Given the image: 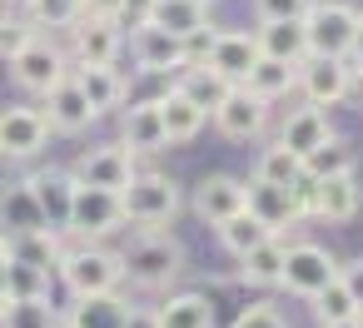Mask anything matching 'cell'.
I'll use <instances>...</instances> for the list:
<instances>
[{
    "label": "cell",
    "instance_id": "cell-33",
    "mask_svg": "<svg viewBox=\"0 0 363 328\" xmlns=\"http://www.w3.org/2000/svg\"><path fill=\"white\" fill-rule=\"evenodd\" d=\"M254 179H264V184H279V189H294L298 179H303V159L298 154H289L279 140L259 154V164H254Z\"/></svg>",
    "mask_w": 363,
    "mask_h": 328
},
{
    "label": "cell",
    "instance_id": "cell-31",
    "mask_svg": "<svg viewBox=\"0 0 363 328\" xmlns=\"http://www.w3.org/2000/svg\"><path fill=\"white\" fill-rule=\"evenodd\" d=\"M174 90H179V95H184L189 105H199L204 115H214V110L224 105V95H229L234 85H229V80H219V75H214L209 65H199V60H194V65H184V70H179Z\"/></svg>",
    "mask_w": 363,
    "mask_h": 328
},
{
    "label": "cell",
    "instance_id": "cell-4",
    "mask_svg": "<svg viewBox=\"0 0 363 328\" xmlns=\"http://www.w3.org/2000/svg\"><path fill=\"white\" fill-rule=\"evenodd\" d=\"M6 70H11V80L21 85V90H30V95H50L55 85H65L70 80V50H60L50 35H35V40H26L11 60H6Z\"/></svg>",
    "mask_w": 363,
    "mask_h": 328
},
{
    "label": "cell",
    "instance_id": "cell-14",
    "mask_svg": "<svg viewBox=\"0 0 363 328\" xmlns=\"http://www.w3.org/2000/svg\"><path fill=\"white\" fill-rule=\"evenodd\" d=\"M209 120H214V130H219L229 145H249V140H259V135H264V125H269V105L234 85V90L224 95V105H219Z\"/></svg>",
    "mask_w": 363,
    "mask_h": 328
},
{
    "label": "cell",
    "instance_id": "cell-11",
    "mask_svg": "<svg viewBox=\"0 0 363 328\" xmlns=\"http://www.w3.org/2000/svg\"><path fill=\"white\" fill-rule=\"evenodd\" d=\"M353 70H348V60H303L298 65V95H303V105H313V110H328V105H343L348 95H353Z\"/></svg>",
    "mask_w": 363,
    "mask_h": 328
},
{
    "label": "cell",
    "instance_id": "cell-15",
    "mask_svg": "<svg viewBox=\"0 0 363 328\" xmlns=\"http://www.w3.org/2000/svg\"><path fill=\"white\" fill-rule=\"evenodd\" d=\"M120 50H125V30L115 21H85L80 16L70 26V60H75V70L80 65H115Z\"/></svg>",
    "mask_w": 363,
    "mask_h": 328
},
{
    "label": "cell",
    "instance_id": "cell-2",
    "mask_svg": "<svg viewBox=\"0 0 363 328\" xmlns=\"http://www.w3.org/2000/svg\"><path fill=\"white\" fill-rule=\"evenodd\" d=\"M120 264H125V278L135 288L160 293V288H169L184 273V244L174 234H135L120 249Z\"/></svg>",
    "mask_w": 363,
    "mask_h": 328
},
{
    "label": "cell",
    "instance_id": "cell-48",
    "mask_svg": "<svg viewBox=\"0 0 363 328\" xmlns=\"http://www.w3.org/2000/svg\"><path fill=\"white\" fill-rule=\"evenodd\" d=\"M333 328H363V318H353V323H333Z\"/></svg>",
    "mask_w": 363,
    "mask_h": 328
},
{
    "label": "cell",
    "instance_id": "cell-23",
    "mask_svg": "<svg viewBox=\"0 0 363 328\" xmlns=\"http://www.w3.org/2000/svg\"><path fill=\"white\" fill-rule=\"evenodd\" d=\"M60 254H65V244H60L55 229H30V234H11L6 239V264H26V268H40V273H55Z\"/></svg>",
    "mask_w": 363,
    "mask_h": 328
},
{
    "label": "cell",
    "instance_id": "cell-22",
    "mask_svg": "<svg viewBox=\"0 0 363 328\" xmlns=\"http://www.w3.org/2000/svg\"><path fill=\"white\" fill-rule=\"evenodd\" d=\"M120 145L140 159V154H160L169 149V135H164V120H160V100H140L125 110V130H120Z\"/></svg>",
    "mask_w": 363,
    "mask_h": 328
},
{
    "label": "cell",
    "instance_id": "cell-51",
    "mask_svg": "<svg viewBox=\"0 0 363 328\" xmlns=\"http://www.w3.org/2000/svg\"><path fill=\"white\" fill-rule=\"evenodd\" d=\"M60 328H65V323H60Z\"/></svg>",
    "mask_w": 363,
    "mask_h": 328
},
{
    "label": "cell",
    "instance_id": "cell-16",
    "mask_svg": "<svg viewBox=\"0 0 363 328\" xmlns=\"http://www.w3.org/2000/svg\"><path fill=\"white\" fill-rule=\"evenodd\" d=\"M26 184H30V194H35L40 214H45V229L65 234V224H70V204H75V174L50 164V169H35Z\"/></svg>",
    "mask_w": 363,
    "mask_h": 328
},
{
    "label": "cell",
    "instance_id": "cell-38",
    "mask_svg": "<svg viewBox=\"0 0 363 328\" xmlns=\"http://www.w3.org/2000/svg\"><path fill=\"white\" fill-rule=\"evenodd\" d=\"M308 303H313V318H318L323 328H333V323H353V318H363V313H358V303L348 298V288H343L338 278H333V283H328V288H323L318 298H308Z\"/></svg>",
    "mask_w": 363,
    "mask_h": 328
},
{
    "label": "cell",
    "instance_id": "cell-37",
    "mask_svg": "<svg viewBox=\"0 0 363 328\" xmlns=\"http://www.w3.org/2000/svg\"><path fill=\"white\" fill-rule=\"evenodd\" d=\"M0 328H60V313L50 308V298H11L0 308Z\"/></svg>",
    "mask_w": 363,
    "mask_h": 328
},
{
    "label": "cell",
    "instance_id": "cell-42",
    "mask_svg": "<svg viewBox=\"0 0 363 328\" xmlns=\"http://www.w3.org/2000/svg\"><path fill=\"white\" fill-rule=\"evenodd\" d=\"M234 328H289V318H284L274 303H249V308L234 318Z\"/></svg>",
    "mask_w": 363,
    "mask_h": 328
},
{
    "label": "cell",
    "instance_id": "cell-40",
    "mask_svg": "<svg viewBox=\"0 0 363 328\" xmlns=\"http://www.w3.org/2000/svg\"><path fill=\"white\" fill-rule=\"evenodd\" d=\"M40 30L26 21V16H11V11H0V60H11L26 40H35Z\"/></svg>",
    "mask_w": 363,
    "mask_h": 328
},
{
    "label": "cell",
    "instance_id": "cell-27",
    "mask_svg": "<svg viewBox=\"0 0 363 328\" xmlns=\"http://www.w3.org/2000/svg\"><path fill=\"white\" fill-rule=\"evenodd\" d=\"M254 40H259V55H264V60H284V65H303V60H308L303 21H274V26H259Z\"/></svg>",
    "mask_w": 363,
    "mask_h": 328
},
{
    "label": "cell",
    "instance_id": "cell-46",
    "mask_svg": "<svg viewBox=\"0 0 363 328\" xmlns=\"http://www.w3.org/2000/svg\"><path fill=\"white\" fill-rule=\"evenodd\" d=\"M150 11H155V0H125V21H130V26H145ZM125 21H120V26H125Z\"/></svg>",
    "mask_w": 363,
    "mask_h": 328
},
{
    "label": "cell",
    "instance_id": "cell-32",
    "mask_svg": "<svg viewBox=\"0 0 363 328\" xmlns=\"http://www.w3.org/2000/svg\"><path fill=\"white\" fill-rule=\"evenodd\" d=\"M284 254H289L284 239H264L259 249H249V254L239 259V278L254 283V288H279V278H284Z\"/></svg>",
    "mask_w": 363,
    "mask_h": 328
},
{
    "label": "cell",
    "instance_id": "cell-49",
    "mask_svg": "<svg viewBox=\"0 0 363 328\" xmlns=\"http://www.w3.org/2000/svg\"><path fill=\"white\" fill-rule=\"evenodd\" d=\"M0 6H30V0H0Z\"/></svg>",
    "mask_w": 363,
    "mask_h": 328
},
{
    "label": "cell",
    "instance_id": "cell-34",
    "mask_svg": "<svg viewBox=\"0 0 363 328\" xmlns=\"http://www.w3.org/2000/svg\"><path fill=\"white\" fill-rule=\"evenodd\" d=\"M214 234H219V249H224L229 259H244L249 249H259L264 239H274V234H269L259 219H249V214H234V219H229V224H219Z\"/></svg>",
    "mask_w": 363,
    "mask_h": 328
},
{
    "label": "cell",
    "instance_id": "cell-45",
    "mask_svg": "<svg viewBox=\"0 0 363 328\" xmlns=\"http://www.w3.org/2000/svg\"><path fill=\"white\" fill-rule=\"evenodd\" d=\"M348 70H353V80H363V16H358V30H353V45H348Z\"/></svg>",
    "mask_w": 363,
    "mask_h": 328
},
{
    "label": "cell",
    "instance_id": "cell-30",
    "mask_svg": "<svg viewBox=\"0 0 363 328\" xmlns=\"http://www.w3.org/2000/svg\"><path fill=\"white\" fill-rule=\"evenodd\" d=\"M239 90H249V95L264 100V105H274V100H284L289 90H298V65H284V60H264V55H259V65L244 75Z\"/></svg>",
    "mask_w": 363,
    "mask_h": 328
},
{
    "label": "cell",
    "instance_id": "cell-12",
    "mask_svg": "<svg viewBox=\"0 0 363 328\" xmlns=\"http://www.w3.org/2000/svg\"><path fill=\"white\" fill-rule=\"evenodd\" d=\"M244 214L259 219L274 239H284L303 219L298 204H294V189H279V184H264V179H244Z\"/></svg>",
    "mask_w": 363,
    "mask_h": 328
},
{
    "label": "cell",
    "instance_id": "cell-3",
    "mask_svg": "<svg viewBox=\"0 0 363 328\" xmlns=\"http://www.w3.org/2000/svg\"><path fill=\"white\" fill-rule=\"evenodd\" d=\"M60 283L70 288V298H90V293H115L125 283V264L115 249L105 244H70L60 254Z\"/></svg>",
    "mask_w": 363,
    "mask_h": 328
},
{
    "label": "cell",
    "instance_id": "cell-5",
    "mask_svg": "<svg viewBox=\"0 0 363 328\" xmlns=\"http://www.w3.org/2000/svg\"><path fill=\"white\" fill-rule=\"evenodd\" d=\"M358 16L348 0H313V11L303 16V35H308V55L313 60H348Z\"/></svg>",
    "mask_w": 363,
    "mask_h": 328
},
{
    "label": "cell",
    "instance_id": "cell-35",
    "mask_svg": "<svg viewBox=\"0 0 363 328\" xmlns=\"http://www.w3.org/2000/svg\"><path fill=\"white\" fill-rule=\"evenodd\" d=\"M0 293H6V303L16 298H50V273L40 268H26V264H0Z\"/></svg>",
    "mask_w": 363,
    "mask_h": 328
},
{
    "label": "cell",
    "instance_id": "cell-50",
    "mask_svg": "<svg viewBox=\"0 0 363 328\" xmlns=\"http://www.w3.org/2000/svg\"><path fill=\"white\" fill-rule=\"evenodd\" d=\"M199 6H214V0H199Z\"/></svg>",
    "mask_w": 363,
    "mask_h": 328
},
{
    "label": "cell",
    "instance_id": "cell-1",
    "mask_svg": "<svg viewBox=\"0 0 363 328\" xmlns=\"http://www.w3.org/2000/svg\"><path fill=\"white\" fill-rule=\"evenodd\" d=\"M120 209H125V224H135L140 234H169L174 214L184 209V194L169 174L160 169H140L125 189H120Z\"/></svg>",
    "mask_w": 363,
    "mask_h": 328
},
{
    "label": "cell",
    "instance_id": "cell-17",
    "mask_svg": "<svg viewBox=\"0 0 363 328\" xmlns=\"http://www.w3.org/2000/svg\"><path fill=\"white\" fill-rule=\"evenodd\" d=\"M194 214L209 229H219L234 214H244V179H234V174H204L194 184Z\"/></svg>",
    "mask_w": 363,
    "mask_h": 328
},
{
    "label": "cell",
    "instance_id": "cell-43",
    "mask_svg": "<svg viewBox=\"0 0 363 328\" xmlns=\"http://www.w3.org/2000/svg\"><path fill=\"white\" fill-rule=\"evenodd\" d=\"M80 16L85 21H125V0H80Z\"/></svg>",
    "mask_w": 363,
    "mask_h": 328
},
{
    "label": "cell",
    "instance_id": "cell-24",
    "mask_svg": "<svg viewBox=\"0 0 363 328\" xmlns=\"http://www.w3.org/2000/svg\"><path fill=\"white\" fill-rule=\"evenodd\" d=\"M75 85H80V95L90 100L95 115H115V110H125L130 85H125V75H120L115 65H80V70H75Z\"/></svg>",
    "mask_w": 363,
    "mask_h": 328
},
{
    "label": "cell",
    "instance_id": "cell-36",
    "mask_svg": "<svg viewBox=\"0 0 363 328\" xmlns=\"http://www.w3.org/2000/svg\"><path fill=\"white\" fill-rule=\"evenodd\" d=\"M353 164H358V159H353L348 140L333 135L328 145H318V149L303 159V174H308V179H328V174H353Z\"/></svg>",
    "mask_w": 363,
    "mask_h": 328
},
{
    "label": "cell",
    "instance_id": "cell-47",
    "mask_svg": "<svg viewBox=\"0 0 363 328\" xmlns=\"http://www.w3.org/2000/svg\"><path fill=\"white\" fill-rule=\"evenodd\" d=\"M125 328H160V323H155V308H130Z\"/></svg>",
    "mask_w": 363,
    "mask_h": 328
},
{
    "label": "cell",
    "instance_id": "cell-18",
    "mask_svg": "<svg viewBox=\"0 0 363 328\" xmlns=\"http://www.w3.org/2000/svg\"><path fill=\"white\" fill-rule=\"evenodd\" d=\"M40 115H45L50 135H80V130H90V125L100 120V115L90 110V100L80 95V85H75V70H70V80H65V85H55V90L45 95Z\"/></svg>",
    "mask_w": 363,
    "mask_h": 328
},
{
    "label": "cell",
    "instance_id": "cell-9",
    "mask_svg": "<svg viewBox=\"0 0 363 328\" xmlns=\"http://www.w3.org/2000/svg\"><path fill=\"white\" fill-rule=\"evenodd\" d=\"M199 65H209L219 80H229V85H244V75L259 65V40H254V30H214L209 35V45H204V55H199Z\"/></svg>",
    "mask_w": 363,
    "mask_h": 328
},
{
    "label": "cell",
    "instance_id": "cell-6",
    "mask_svg": "<svg viewBox=\"0 0 363 328\" xmlns=\"http://www.w3.org/2000/svg\"><path fill=\"white\" fill-rule=\"evenodd\" d=\"M120 229H130V224H125V209H120V194L75 184V204H70L65 234H70L75 244H105V239L120 234Z\"/></svg>",
    "mask_w": 363,
    "mask_h": 328
},
{
    "label": "cell",
    "instance_id": "cell-41",
    "mask_svg": "<svg viewBox=\"0 0 363 328\" xmlns=\"http://www.w3.org/2000/svg\"><path fill=\"white\" fill-rule=\"evenodd\" d=\"M313 11V0H254V21L274 26V21H303Z\"/></svg>",
    "mask_w": 363,
    "mask_h": 328
},
{
    "label": "cell",
    "instance_id": "cell-20",
    "mask_svg": "<svg viewBox=\"0 0 363 328\" xmlns=\"http://www.w3.org/2000/svg\"><path fill=\"white\" fill-rule=\"evenodd\" d=\"M333 140V120H328V110H313V105H298V110H289V120L279 125V145L289 149V154H298V159H308L318 145H328Z\"/></svg>",
    "mask_w": 363,
    "mask_h": 328
},
{
    "label": "cell",
    "instance_id": "cell-7",
    "mask_svg": "<svg viewBox=\"0 0 363 328\" xmlns=\"http://www.w3.org/2000/svg\"><path fill=\"white\" fill-rule=\"evenodd\" d=\"M333 278H338V259H333L323 244H308V239L289 244L279 288H289V293H298V298H318Z\"/></svg>",
    "mask_w": 363,
    "mask_h": 328
},
{
    "label": "cell",
    "instance_id": "cell-29",
    "mask_svg": "<svg viewBox=\"0 0 363 328\" xmlns=\"http://www.w3.org/2000/svg\"><path fill=\"white\" fill-rule=\"evenodd\" d=\"M155 323L160 328H214V303H209V293L184 288V293H169L155 308Z\"/></svg>",
    "mask_w": 363,
    "mask_h": 328
},
{
    "label": "cell",
    "instance_id": "cell-28",
    "mask_svg": "<svg viewBox=\"0 0 363 328\" xmlns=\"http://www.w3.org/2000/svg\"><path fill=\"white\" fill-rule=\"evenodd\" d=\"M160 120H164L169 149H174V145H194V140L204 135V125H209V115H204L199 105H189L174 85H169V95H160Z\"/></svg>",
    "mask_w": 363,
    "mask_h": 328
},
{
    "label": "cell",
    "instance_id": "cell-13",
    "mask_svg": "<svg viewBox=\"0 0 363 328\" xmlns=\"http://www.w3.org/2000/svg\"><path fill=\"white\" fill-rule=\"evenodd\" d=\"M130 55H135V65L145 75H179L189 65V45L164 35V30H155V26H135L130 30Z\"/></svg>",
    "mask_w": 363,
    "mask_h": 328
},
{
    "label": "cell",
    "instance_id": "cell-26",
    "mask_svg": "<svg viewBox=\"0 0 363 328\" xmlns=\"http://www.w3.org/2000/svg\"><path fill=\"white\" fill-rule=\"evenodd\" d=\"M30 229H45V214H40L30 184L26 179L0 184V234L11 239V234H30Z\"/></svg>",
    "mask_w": 363,
    "mask_h": 328
},
{
    "label": "cell",
    "instance_id": "cell-21",
    "mask_svg": "<svg viewBox=\"0 0 363 328\" xmlns=\"http://www.w3.org/2000/svg\"><path fill=\"white\" fill-rule=\"evenodd\" d=\"M358 209H363V184H358V174H328V179H313V219L348 224Z\"/></svg>",
    "mask_w": 363,
    "mask_h": 328
},
{
    "label": "cell",
    "instance_id": "cell-8",
    "mask_svg": "<svg viewBox=\"0 0 363 328\" xmlns=\"http://www.w3.org/2000/svg\"><path fill=\"white\" fill-rule=\"evenodd\" d=\"M50 145V125L40 105H6L0 110V159H35Z\"/></svg>",
    "mask_w": 363,
    "mask_h": 328
},
{
    "label": "cell",
    "instance_id": "cell-25",
    "mask_svg": "<svg viewBox=\"0 0 363 328\" xmlns=\"http://www.w3.org/2000/svg\"><path fill=\"white\" fill-rule=\"evenodd\" d=\"M130 308H135V303H130L120 288H115V293H90V298H75L60 323H65V328H125Z\"/></svg>",
    "mask_w": 363,
    "mask_h": 328
},
{
    "label": "cell",
    "instance_id": "cell-19",
    "mask_svg": "<svg viewBox=\"0 0 363 328\" xmlns=\"http://www.w3.org/2000/svg\"><path fill=\"white\" fill-rule=\"evenodd\" d=\"M145 26H155V30H164V35L184 40V45H194L199 35L214 30L209 6H199V0H155V11H150Z\"/></svg>",
    "mask_w": 363,
    "mask_h": 328
},
{
    "label": "cell",
    "instance_id": "cell-44",
    "mask_svg": "<svg viewBox=\"0 0 363 328\" xmlns=\"http://www.w3.org/2000/svg\"><path fill=\"white\" fill-rule=\"evenodd\" d=\"M338 283L348 288V298H353V303H358V313H363V259L338 264Z\"/></svg>",
    "mask_w": 363,
    "mask_h": 328
},
{
    "label": "cell",
    "instance_id": "cell-10",
    "mask_svg": "<svg viewBox=\"0 0 363 328\" xmlns=\"http://www.w3.org/2000/svg\"><path fill=\"white\" fill-rule=\"evenodd\" d=\"M75 184H90V189H110V194H120L135 174H140V164H135V154L125 149V145H95V149H85L80 159H75Z\"/></svg>",
    "mask_w": 363,
    "mask_h": 328
},
{
    "label": "cell",
    "instance_id": "cell-39",
    "mask_svg": "<svg viewBox=\"0 0 363 328\" xmlns=\"http://www.w3.org/2000/svg\"><path fill=\"white\" fill-rule=\"evenodd\" d=\"M26 21L35 30H70L80 21V0H30L26 6Z\"/></svg>",
    "mask_w": 363,
    "mask_h": 328
}]
</instances>
